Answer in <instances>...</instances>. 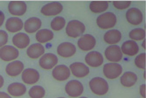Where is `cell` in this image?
Segmentation results:
<instances>
[{
    "mask_svg": "<svg viewBox=\"0 0 146 98\" xmlns=\"http://www.w3.org/2000/svg\"><path fill=\"white\" fill-rule=\"evenodd\" d=\"M145 36V31L142 28H136L131 30L129 32V37L133 40H141L144 39Z\"/></svg>",
    "mask_w": 146,
    "mask_h": 98,
    "instance_id": "obj_31",
    "label": "cell"
},
{
    "mask_svg": "<svg viewBox=\"0 0 146 98\" xmlns=\"http://www.w3.org/2000/svg\"><path fill=\"white\" fill-rule=\"evenodd\" d=\"M9 36L7 32L3 30H0V47H3L7 43Z\"/></svg>",
    "mask_w": 146,
    "mask_h": 98,
    "instance_id": "obj_34",
    "label": "cell"
},
{
    "mask_svg": "<svg viewBox=\"0 0 146 98\" xmlns=\"http://www.w3.org/2000/svg\"><path fill=\"white\" fill-rule=\"evenodd\" d=\"M5 19V16L4 13L2 12V11H0V27L2 26Z\"/></svg>",
    "mask_w": 146,
    "mask_h": 98,
    "instance_id": "obj_36",
    "label": "cell"
},
{
    "mask_svg": "<svg viewBox=\"0 0 146 98\" xmlns=\"http://www.w3.org/2000/svg\"><path fill=\"white\" fill-rule=\"evenodd\" d=\"M66 23V20L64 17L57 16L52 20L51 22V27L54 30L59 31L64 28Z\"/></svg>",
    "mask_w": 146,
    "mask_h": 98,
    "instance_id": "obj_30",
    "label": "cell"
},
{
    "mask_svg": "<svg viewBox=\"0 0 146 98\" xmlns=\"http://www.w3.org/2000/svg\"><path fill=\"white\" fill-rule=\"evenodd\" d=\"M121 32L117 30L107 31L104 36V40L109 44H115L119 42L121 39Z\"/></svg>",
    "mask_w": 146,
    "mask_h": 98,
    "instance_id": "obj_26",
    "label": "cell"
},
{
    "mask_svg": "<svg viewBox=\"0 0 146 98\" xmlns=\"http://www.w3.org/2000/svg\"><path fill=\"white\" fill-rule=\"evenodd\" d=\"M62 98V97H60V98Z\"/></svg>",
    "mask_w": 146,
    "mask_h": 98,
    "instance_id": "obj_42",
    "label": "cell"
},
{
    "mask_svg": "<svg viewBox=\"0 0 146 98\" xmlns=\"http://www.w3.org/2000/svg\"><path fill=\"white\" fill-rule=\"evenodd\" d=\"M9 94L14 97H20L25 94L27 88L24 84L20 82H13L9 84L7 87Z\"/></svg>",
    "mask_w": 146,
    "mask_h": 98,
    "instance_id": "obj_23",
    "label": "cell"
},
{
    "mask_svg": "<svg viewBox=\"0 0 146 98\" xmlns=\"http://www.w3.org/2000/svg\"><path fill=\"white\" fill-rule=\"evenodd\" d=\"M23 22L18 17H11L7 20L5 28L10 32H19L23 28Z\"/></svg>",
    "mask_w": 146,
    "mask_h": 98,
    "instance_id": "obj_19",
    "label": "cell"
},
{
    "mask_svg": "<svg viewBox=\"0 0 146 98\" xmlns=\"http://www.w3.org/2000/svg\"><path fill=\"white\" fill-rule=\"evenodd\" d=\"M40 75L36 70L33 68H27L22 74V79L25 84H33L39 80Z\"/></svg>",
    "mask_w": 146,
    "mask_h": 98,
    "instance_id": "obj_12",
    "label": "cell"
},
{
    "mask_svg": "<svg viewBox=\"0 0 146 98\" xmlns=\"http://www.w3.org/2000/svg\"><path fill=\"white\" fill-rule=\"evenodd\" d=\"M105 57L112 62H119L123 58L121 48L118 45H111L108 47L105 51Z\"/></svg>",
    "mask_w": 146,
    "mask_h": 98,
    "instance_id": "obj_9",
    "label": "cell"
},
{
    "mask_svg": "<svg viewBox=\"0 0 146 98\" xmlns=\"http://www.w3.org/2000/svg\"><path fill=\"white\" fill-rule=\"evenodd\" d=\"M65 90L69 96L76 98L83 93L84 87L82 83L77 80H71L66 84Z\"/></svg>",
    "mask_w": 146,
    "mask_h": 98,
    "instance_id": "obj_4",
    "label": "cell"
},
{
    "mask_svg": "<svg viewBox=\"0 0 146 98\" xmlns=\"http://www.w3.org/2000/svg\"><path fill=\"white\" fill-rule=\"evenodd\" d=\"M41 20L37 17L29 18L24 23V30L29 34H33L38 30L41 26Z\"/></svg>",
    "mask_w": 146,
    "mask_h": 98,
    "instance_id": "obj_21",
    "label": "cell"
},
{
    "mask_svg": "<svg viewBox=\"0 0 146 98\" xmlns=\"http://www.w3.org/2000/svg\"><path fill=\"white\" fill-rule=\"evenodd\" d=\"M144 76L145 79H146V77H145V72L144 74Z\"/></svg>",
    "mask_w": 146,
    "mask_h": 98,
    "instance_id": "obj_41",
    "label": "cell"
},
{
    "mask_svg": "<svg viewBox=\"0 0 146 98\" xmlns=\"http://www.w3.org/2000/svg\"><path fill=\"white\" fill-rule=\"evenodd\" d=\"M19 52L17 49L11 45H6L0 49V59L5 61H10L17 59Z\"/></svg>",
    "mask_w": 146,
    "mask_h": 98,
    "instance_id": "obj_6",
    "label": "cell"
},
{
    "mask_svg": "<svg viewBox=\"0 0 146 98\" xmlns=\"http://www.w3.org/2000/svg\"><path fill=\"white\" fill-rule=\"evenodd\" d=\"M90 88L94 94L102 96L106 94L109 90V85L105 79L100 77H95L89 82Z\"/></svg>",
    "mask_w": 146,
    "mask_h": 98,
    "instance_id": "obj_1",
    "label": "cell"
},
{
    "mask_svg": "<svg viewBox=\"0 0 146 98\" xmlns=\"http://www.w3.org/2000/svg\"><path fill=\"white\" fill-rule=\"evenodd\" d=\"M44 52V47L40 43H35L29 47L26 53L29 57L36 59L43 55Z\"/></svg>",
    "mask_w": 146,
    "mask_h": 98,
    "instance_id": "obj_24",
    "label": "cell"
},
{
    "mask_svg": "<svg viewBox=\"0 0 146 98\" xmlns=\"http://www.w3.org/2000/svg\"><path fill=\"white\" fill-rule=\"evenodd\" d=\"M131 3L130 1H114L113 5L117 9H126L130 6Z\"/></svg>",
    "mask_w": 146,
    "mask_h": 98,
    "instance_id": "obj_33",
    "label": "cell"
},
{
    "mask_svg": "<svg viewBox=\"0 0 146 98\" xmlns=\"http://www.w3.org/2000/svg\"><path fill=\"white\" fill-rule=\"evenodd\" d=\"M139 46L135 41L127 40L121 45V51L123 54L128 56H133L139 52Z\"/></svg>",
    "mask_w": 146,
    "mask_h": 98,
    "instance_id": "obj_22",
    "label": "cell"
},
{
    "mask_svg": "<svg viewBox=\"0 0 146 98\" xmlns=\"http://www.w3.org/2000/svg\"><path fill=\"white\" fill-rule=\"evenodd\" d=\"M63 6L58 2H53L42 7L41 12L45 16H54L59 14L62 11Z\"/></svg>",
    "mask_w": 146,
    "mask_h": 98,
    "instance_id": "obj_7",
    "label": "cell"
},
{
    "mask_svg": "<svg viewBox=\"0 0 146 98\" xmlns=\"http://www.w3.org/2000/svg\"><path fill=\"white\" fill-rule=\"evenodd\" d=\"M12 41L15 46L21 49L26 48L30 43V39L29 36L23 32L15 34L13 37Z\"/></svg>",
    "mask_w": 146,
    "mask_h": 98,
    "instance_id": "obj_20",
    "label": "cell"
},
{
    "mask_svg": "<svg viewBox=\"0 0 146 98\" xmlns=\"http://www.w3.org/2000/svg\"><path fill=\"white\" fill-rule=\"evenodd\" d=\"M117 23V17L115 14L111 12H107L100 15L96 19V23L100 29L112 28Z\"/></svg>",
    "mask_w": 146,
    "mask_h": 98,
    "instance_id": "obj_2",
    "label": "cell"
},
{
    "mask_svg": "<svg viewBox=\"0 0 146 98\" xmlns=\"http://www.w3.org/2000/svg\"><path fill=\"white\" fill-rule=\"evenodd\" d=\"M24 65L21 61H15L10 62L7 65L5 71L11 77H16L23 71Z\"/></svg>",
    "mask_w": 146,
    "mask_h": 98,
    "instance_id": "obj_18",
    "label": "cell"
},
{
    "mask_svg": "<svg viewBox=\"0 0 146 98\" xmlns=\"http://www.w3.org/2000/svg\"><path fill=\"white\" fill-rule=\"evenodd\" d=\"M76 48L74 45L70 42H65L59 45L57 48V53L63 57H71L74 55Z\"/></svg>",
    "mask_w": 146,
    "mask_h": 98,
    "instance_id": "obj_14",
    "label": "cell"
},
{
    "mask_svg": "<svg viewBox=\"0 0 146 98\" xmlns=\"http://www.w3.org/2000/svg\"><path fill=\"white\" fill-rule=\"evenodd\" d=\"M53 37V32L48 29H42L38 30L36 34V39L39 43H46L51 40Z\"/></svg>",
    "mask_w": 146,
    "mask_h": 98,
    "instance_id": "obj_27",
    "label": "cell"
},
{
    "mask_svg": "<svg viewBox=\"0 0 146 98\" xmlns=\"http://www.w3.org/2000/svg\"><path fill=\"white\" fill-rule=\"evenodd\" d=\"M146 84H143L140 86V94L143 98H146Z\"/></svg>",
    "mask_w": 146,
    "mask_h": 98,
    "instance_id": "obj_35",
    "label": "cell"
},
{
    "mask_svg": "<svg viewBox=\"0 0 146 98\" xmlns=\"http://www.w3.org/2000/svg\"><path fill=\"white\" fill-rule=\"evenodd\" d=\"M137 75L132 72H127L123 74L120 78V82L122 86L125 87H130L135 85L137 82Z\"/></svg>",
    "mask_w": 146,
    "mask_h": 98,
    "instance_id": "obj_25",
    "label": "cell"
},
{
    "mask_svg": "<svg viewBox=\"0 0 146 98\" xmlns=\"http://www.w3.org/2000/svg\"><path fill=\"white\" fill-rule=\"evenodd\" d=\"M45 95V90L41 86H34L29 91V95L31 98H43Z\"/></svg>",
    "mask_w": 146,
    "mask_h": 98,
    "instance_id": "obj_29",
    "label": "cell"
},
{
    "mask_svg": "<svg viewBox=\"0 0 146 98\" xmlns=\"http://www.w3.org/2000/svg\"><path fill=\"white\" fill-rule=\"evenodd\" d=\"M85 26L82 22L77 20H73L68 23L66 31L68 36L77 38L85 32Z\"/></svg>",
    "mask_w": 146,
    "mask_h": 98,
    "instance_id": "obj_3",
    "label": "cell"
},
{
    "mask_svg": "<svg viewBox=\"0 0 146 98\" xmlns=\"http://www.w3.org/2000/svg\"><path fill=\"white\" fill-rule=\"evenodd\" d=\"M85 61L92 67H98L101 66L104 62L103 55L97 51L89 52L86 55Z\"/></svg>",
    "mask_w": 146,
    "mask_h": 98,
    "instance_id": "obj_16",
    "label": "cell"
},
{
    "mask_svg": "<svg viewBox=\"0 0 146 98\" xmlns=\"http://www.w3.org/2000/svg\"><path fill=\"white\" fill-rule=\"evenodd\" d=\"M70 67L72 74L77 78H84L89 73V68L83 63H73L70 65Z\"/></svg>",
    "mask_w": 146,
    "mask_h": 98,
    "instance_id": "obj_15",
    "label": "cell"
},
{
    "mask_svg": "<svg viewBox=\"0 0 146 98\" xmlns=\"http://www.w3.org/2000/svg\"><path fill=\"white\" fill-rule=\"evenodd\" d=\"M108 2L106 1H92L90 4V9L94 13H101L108 8Z\"/></svg>",
    "mask_w": 146,
    "mask_h": 98,
    "instance_id": "obj_28",
    "label": "cell"
},
{
    "mask_svg": "<svg viewBox=\"0 0 146 98\" xmlns=\"http://www.w3.org/2000/svg\"><path fill=\"white\" fill-rule=\"evenodd\" d=\"M4 84V78L2 77L1 75H0V88L3 86Z\"/></svg>",
    "mask_w": 146,
    "mask_h": 98,
    "instance_id": "obj_38",
    "label": "cell"
},
{
    "mask_svg": "<svg viewBox=\"0 0 146 98\" xmlns=\"http://www.w3.org/2000/svg\"><path fill=\"white\" fill-rule=\"evenodd\" d=\"M79 98H87V97H80Z\"/></svg>",
    "mask_w": 146,
    "mask_h": 98,
    "instance_id": "obj_40",
    "label": "cell"
},
{
    "mask_svg": "<svg viewBox=\"0 0 146 98\" xmlns=\"http://www.w3.org/2000/svg\"><path fill=\"white\" fill-rule=\"evenodd\" d=\"M27 9V5L23 1H11L8 5L9 13L15 16L23 15L26 12Z\"/></svg>",
    "mask_w": 146,
    "mask_h": 98,
    "instance_id": "obj_11",
    "label": "cell"
},
{
    "mask_svg": "<svg viewBox=\"0 0 146 98\" xmlns=\"http://www.w3.org/2000/svg\"><path fill=\"white\" fill-rule=\"evenodd\" d=\"M142 46L144 48V49H146V40H144L143 41V42Z\"/></svg>",
    "mask_w": 146,
    "mask_h": 98,
    "instance_id": "obj_39",
    "label": "cell"
},
{
    "mask_svg": "<svg viewBox=\"0 0 146 98\" xmlns=\"http://www.w3.org/2000/svg\"><path fill=\"white\" fill-rule=\"evenodd\" d=\"M78 46L81 50L88 51L92 50L96 44V38L92 35L84 34L78 40Z\"/></svg>",
    "mask_w": 146,
    "mask_h": 98,
    "instance_id": "obj_8",
    "label": "cell"
},
{
    "mask_svg": "<svg viewBox=\"0 0 146 98\" xmlns=\"http://www.w3.org/2000/svg\"><path fill=\"white\" fill-rule=\"evenodd\" d=\"M125 15L128 23L132 25H140L143 22L142 13L140 9L136 7H132L128 9Z\"/></svg>",
    "mask_w": 146,
    "mask_h": 98,
    "instance_id": "obj_13",
    "label": "cell"
},
{
    "mask_svg": "<svg viewBox=\"0 0 146 98\" xmlns=\"http://www.w3.org/2000/svg\"><path fill=\"white\" fill-rule=\"evenodd\" d=\"M0 98H12L9 95L5 92H0Z\"/></svg>",
    "mask_w": 146,
    "mask_h": 98,
    "instance_id": "obj_37",
    "label": "cell"
},
{
    "mask_svg": "<svg viewBox=\"0 0 146 98\" xmlns=\"http://www.w3.org/2000/svg\"><path fill=\"white\" fill-rule=\"evenodd\" d=\"M146 54L142 53L137 55L135 59V64L137 67L145 69L146 68Z\"/></svg>",
    "mask_w": 146,
    "mask_h": 98,
    "instance_id": "obj_32",
    "label": "cell"
},
{
    "mask_svg": "<svg viewBox=\"0 0 146 98\" xmlns=\"http://www.w3.org/2000/svg\"><path fill=\"white\" fill-rule=\"evenodd\" d=\"M58 58L55 54L47 53L43 55L39 61L41 68L45 70L51 69L58 63Z\"/></svg>",
    "mask_w": 146,
    "mask_h": 98,
    "instance_id": "obj_10",
    "label": "cell"
},
{
    "mask_svg": "<svg viewBox=\"0 0 146 98\" xmlns=\"http://www.w3.org/2000/svg\"><path fill=\"white\" fill-rule=\"evenodd\" d=\"M104 74L108 79H115L121 75L123 68L120 64L117 63H109L104 66Z\"/></svg>",
    "mask_w": 146,
    "mask_h": 98,
    "instance_id": "obj_5",
    "label": "cell"
},
{
    "mask_svg": "<svg viewBox=\"0 0 146 98\" xmlns=\"http://www.w3.org/2000/svg\"><path fill=\"white\" fill-rule=\"evenodd\" d=\"M70 75V71L66 65H59L56 66L52 71L54 78L58 81H64L68 78Z\"/></svg>",
    "mask_w": 146,
    "mask_h": 98,
    "instance_id": "obj_17",
    "label": "cell"
}]
</instances>
